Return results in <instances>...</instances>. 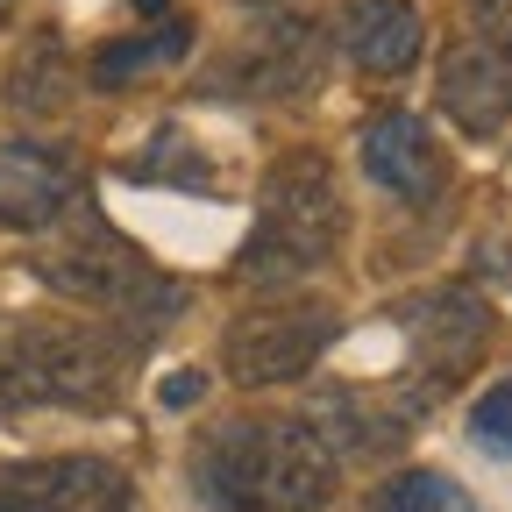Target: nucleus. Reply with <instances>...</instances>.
<instances>
[{
  "mask_svg": "<svg viewBox=\"0 0 512 512\" xmlns=\"http://www.w3.org/2000/svg\"><path fill=\"white\" fill-rule=\"evenodd\" d=\"M185 50H192V15H178V22L150 29V36H121V43H107L93 57V86L121 93V86H136L143 72H157V64H178Z\"/></svg>",
  "mask_w": 512,
  "mask_h": 512,
  "instance_id": "obj_13",
  "label": "nucleus"
},
{
  "mask_svg": "<svg viewBox=\"0 0 512 512\" xmlns=\"http://www.w3.org/2000/svg\"><path fill=\"white\" fill-rule=\"evenodd\" d=\"M0 512H36V498H29V484L15 470H0Z\"/></svg>",
  "mask_w": 512,
  "mask_h": 512,
  "instance_id": "obj_19",
  "label": "nucleus"
},
{
  "mask_svg": "<svg viewBox=\"0 0 512 512\" xmlns=\"http://www.w3.org/2000/svg\"><path fill=\"white\" fill-rule=\"evenodd\" d=\"M342 491V456L320 420H256V512H320Z\"/></svg>",
  "mask_w": 512,
  "mask_h": 512,
  "instance_id": "obj_4",
  "label": "nucleus"
},
{
  "mask_svg": "<svg viewBox=\"0 0 512 512\" xmlns=\"http://www.w3.org/2000/svg\"><path fill=\"white\" fill-rule=\"evenodd\" d=\"M363 171L392 192V200H406V207H427L441 192V178H448V164H441V150L427 136V121L406 114V107L363 121Z\"/></svg>",
  "mask_w": 512,
  "mask_h": 512,
  "instance_id": "obj_7",
  "label": "nucleus"
},
{
  "mask_svg": "<svg viewBox=\"0 0 512 512\" xmlns=\"http://www.w3.org/2000/svg\"><path fill=\"white\" fill-rule=\"evenodd\" d=\"M470 22H477V43L512 50V0H470Z\"/></svg>",
  "mask_w": 512,
  "mask_h": 512,
  "instance_id": "obj_18",
  "label": "nucleus"
},
{
  "mask_svg": "<svg viewBox=\"0 0 512 512\" xmlns=\"http://www.w3.org/2000/svg\"><path fill=\"white\" fill-rule=\"evenodd\" d=\"M72 200V164L50 143H0V221L8 228H43Z\"/></svg>",
  "mask_w": 512,
  "mask_h": 512,
  "instance_id": "obj_9",
  "label": "nucleus"
},
{
  "mask_svg": "<svg viewBox=\"0 0 512 512\" xmlns=\"http://www.w3.org/2000/svg\"><path fill=\"white\" fill-rule=\"evenodd\" d=\"M342 43H349V57L363 64V72L399 79V72L420 64L427 29H420L413 0H349V8H342Z\"/></svg>",
  "mask_w": 512,
  "mask_h": 512,
  "instance_id": "obj_8",
  "label": "nucleus"
},
{
  "mask_svg": "<svg viewBox=\"0 0 512 512\" xmlns=\"http://www.w3.org/2000/svg\"><path fill=\"white\" fill-rule=\"evenodd\" d=\"M36 498V512H128V477L100 456H50L15 470Z\"/></svg>",
  "mask_w": 512,
  "mask_h": 512,
  "instance_id": "obj_10",
  "label": "nucleus"
},
{
  "mask_svg": "<svg viewBox=\"0 0 512 512\" xmlns=\"http://www.w3.org/2000/svg\"><path fill=\"white\" fill-rule=\"evenodd\" d=\"M64 79H72V64H64V43L57 36H29L15 72H8V100L22 114H57L64 107Z\"/></svg>",
  "mask_w": 512,
  "mask_h": 512,
  "instance_id": "obj_14",
  "label": "nucleus"
},
{
  "mask_svg": "<svg viewBox=\"0 0 512 512\" xmlns=\"http://www.w3.org/2000/svg\"><path fill=\"white\" fill-rule=\"evenodd\" d=\"M434 93H441V114L463 128V136H498V128L512 121V50H498V43H456L441 57V79H434Z\"/></svg>",
  "mask_w": 512,
  "mask_h": 512,
  "instance_id": "obj_6",
  "label": "nucleus"
},
{
  "mask_svg": "<svg viewBox=\"0 0 512 512\" xmlns=\"http://www.w3.org/2000/svg\"><path fill=\"white\" fill-rule=\"evenodd\" d=\"M320 72H328V36H320L306 15H264L242 50L221 64L228 93H249V100H292V93H313Z\"/></svg>",
  "mask_w": 512,
  "mask_h": 512,
  "instance_id": "obj_5",
  "label": "nucleus"
},
{
  "mask_svg": "<svg viewBox=\"0 0 512 512\" xmlns=\"http://www.w3.org/2000/svg\"><path fill=\"white\" fill-rule=\"evenodd\" d=\"M335 342V306L328 299H271V306H249L228 320L221 335V363L235 384H292L306 377Z\"/></svg>",
  "mask_w": 512,
  "mask_h": 512,
  "instance_id": "obj_3",
  "label": "nucleus"
},
{
  "mask_svg": "<svg viewBox=\"0 0 512 512\" xmlns=\"http://www.w3.org/2000/svg\"><path fill=\"white\" fill-rule=\"evenodd\" d=\"M342 249V185L335 164L320 150H292L264 171V192H256V228L242 249V278L256 285H292L306 271H320Z\"/></svg>",
  "mask_w": 512,
  "mask_h": 512,
  "instance_id": "obj_1",
  "label": "nucleus"
},
{
  "mask_svg": "<svg viewBox=\"0 0 512 512\" xmlns=\"http://www.w3.org/2000/svg\"><path fill=\"white\" fill-rule=\"evenodd\" d=\"M413 335H420L427 370L448 377V370H463V363L477 356V342L491 335V313H484V299H470V292H441L434 306H420Z\"/></svg>",
  "mask_w": 512,
  "mask_h": 512,
  "instance_id": "obj_12",
  "label": "nucleus"
},
{
  "mask_svg": "<svg viewBox=\"0 0 512 512\" xmlns=\"http://www.w3.org/2000/svg\"><path fill=\"white\" fill-rule=\"evenodd\" d=\"M121 356L86 320H36L0 335V406H100Z\"/></svg>",
  "mask_w": 512,
  "mask_h": 512,
  "instance_id": "obj_2",
  "label": "nucleus"
},
{
  "mask_svg": "<svg viewBox=\"0 0 512 512\" xmlns=\"http://www.w3.org/2000/svg\"><path fill=\"white\" fill-rule=\"evenodd\" d=\"M377 512H477V498L463 484H448L441 470H399L377 491Z\"/></svg>",
  "mask_w": 512,
  "mask_h": 512,
  "instance_id": "obj_15",
  "label": "nucleus"
},
{
  "mask_svg": "<svg viewBox=\"0 0 512 512\" xmlns=\"http://www.w3.org/2000/svg\"><path fill=\"white\" fill-rule=\"evenodd\" d=\"M157 143H164V157H143V164H136L143 178H178V185H214V171H207L200 157L185 150V136H157Z\"/></svg>",
  "mask_w": 512,
  "mask_h": 512,
  "instance_id": "obj_17",
  "label": "nucleus"
},
{
  "mask_svg": "<svg viewBox=\"0 0 512 512\" xmlns=\"http://www.w3.org/2000/svg\"><path fill=\"white\" fill-rule=\"evenodd\" d=\"M200 392H207V377H171L164 384V406L178 413V406H200Z\"/></svg>",
  "mask_w": 512,
  "mask_h": 512,
  "instance_id": "obj_20",
  "label": "nucleus"
},
{
  "mask_svg": "<svg viewBox=\"0 0 512 512\" xmlns=\"http://www.w3.org/2000/svg\"><path fill=\"white\" fill-rule=\"evenodd\" d=\"M136 8H143V15H157V8H164V0H136Z\"/></svg>",
  "mask_w": 512,
  "mask_h": 512,
  "instance_id": "obj_21",
  "label": "nucleus"
},
{
  "mask_svg": "<svg viewBox=\"0 0 512 512\" xmlns=\"http://www.w3.org/2000/svg\"><path fill=\"white\" fill-rule=\"evenodd\" d=\"M200 498L214 512H256V420H235V427H214L200 441Z\"/></svg>",
  "mask_w": 512,
  "mask_h": 512,
  "instance_id": "obj_11",
  "label": "nucleus"
},
{
  "mask_svg": "<svg viewBox=\"0 0 512 512\" xmlns=\"http://www.w3.org/2000/svg\"><path fill=\"white\" fill-rule=\"evenodd\" d=\"M470 434L484 448H505V456H512V384H491V392L470 406Z\"/></svg>",
  "mask_w": 512,
  "mask_h": 512,
  "instance_id": "obj_16",
  "label": "nucleus"
}]
</instances>
